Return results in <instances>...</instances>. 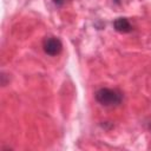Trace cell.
Here are the masks:
<instances>
[{"label": "cell", "mask_w": 151, "mask_h": 151, "mask_svg": "<svg viewBox=\"0 0 151 151\" xmlns=\"http://www.w3.org/2000/svg\"><path fill=\"white\" fill-rule=\"evenodd\" d=\"M42 47H44V51H45L46 54H48L51 57H54V55H57V54H59L61 52L63 44L58 38L48 37V38H46L44 40Z\"/></svg>", "instance_id": "7a4b0ae2"}, {"label": "cell", "mask_w": 151, "mask_h": 151, "mask_svg": "<svg viewBox=\"0 0 151 151\" xmlns=\"http://www.w3.org/2000/svg\"><path fill=\"white\" fill-rule=\"evenodd\" d=\"M94 97H96V100L100 105L107 106V107L117 106L123 100V93L119 90L109 88V87H101V88H99L96 92Z\"/></svg>", "instance_id": "6da1fadb"}, {"label": "cell", "mask_w": 151, "mask_h": 151, "mask_svg": "<svg viewBox=\"0 0 151 151\" xmlns=\"http://www.w3.org/2000/svg\"><path fill=\"white\" fill-rule=\"evenodd\" d=\"M113 27L117 32H120V33H127L132 29V26L126 18H117L113 21Z\"/></svg>", "instance_id": "3957f363"}, {"label": "cell", "mask_w": 151, "mask_h": 151, "mask_svg": "<svg viewBox=\"0 0 151 151\" xmlns=\"http://www.w3.org/2000/svg\"><path fill=\"white\" fill-rule=\"evenodd\" d=\"M52 1H53V4L55 6H63L64 2H65V0H52Z\"/></svg>", "instance_id": "277c9868"}]
</instances>
